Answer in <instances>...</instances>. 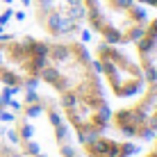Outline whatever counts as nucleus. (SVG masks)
<instances>
[{"instance_id": "obj_3", "label": "nucleus", "mask_w": 157, "mask_h": 157, "mask_svg": "<svg viewBox=\"0 0 157 157\" xmlns=\"http://www.w3.org/2000/svg\"><path fill=\"white\" fill-rule=\"evenodd\" d=\"M134 46V57L144 71V89L128 105L109 112V125L130 141H141L157 132V16L148 18Z\"/></svg>"}, {"instance_id": "obj_13", "label": "nucleus", "mask_w": 157, "mask_h": 157, "mask_svg": "<svg viewBox=\"0 0 157 157\" xmlns=\"http://www.w3.org/2000/svg\"><path fill=\"white\" fill-rule=\"evenodd\" d=\"M78 157H80V155H78Z\"/></svg>"}, {"instance_id": "obj_7", "label": "nucleus", "mask_w": 157, "mask_h": 157, "mask_svg": "<svg viewBox=\"0 0 157 157\" xmlns=\"http://www.w3.org/2000/svg\"><path fill=\"white\" fill-rule=\"evenodd\" d=\"M34 23L48 39H78L84 28L82 0H30Z\"/></svg>"}, {"instance_id": "obj_10", "label": "nucleus", "mask_w": 157, "mask_h": 157, "mask_svg": "<svg viewBox=\"0 0 157 157\" xmlns=\"http://www.w3.org/2000/svg\"><path fill=\"white\" fill-rule=\"evenodd\" d=\"M5 109H7V98H5V94H2V91H0V118H2Z\"/></svg>"}, {"instance_id": "obj_4", "label": "nucleus", "mask_w": 157, "mask_h": 157, "mask_svg": "<svg viewBox=\"0 0 157 157\" xmlns=\"http://www.w3.org/2000/svg\"><path fill=\"white\" fill-rule=\"evenodd\" d=\"M84 25L105 43L130 46L141 36L148 12L137 0H82Z\"/></svg>"}, {"instance_id": "obj_5", "label": "nucleus", "mask_w": 157, "mask_h": 157, "mask_svg": "<svg viewBox=\"0 0 157 157\" xmlns=\"http://www.w3.org/2000/svg\"><path fill=\"white\" fill-rule=\"evenodd\" d=\"M46 46L48 39L32 34L0 36V86L7 91H25L39 84Z\"/></svg>"}, {"instance_id": "obj_6", "label": "nucleus", "mask_w": 157, "mask_h": 157, "mask_svg": "<svg viewBox=\"0 0 157 157\" xmlns=\"http://www.w3.org/2000/svg\"><path fill=\"white\" fill-rule=\"evenodd\" d=\"M94 64L105 91L116 100H132L144 89V71L137 57L116 43H96Z\"/></svg>"}, {"instance_id": "obj_9", "label": "nucleus", "mask_w": 157, "mask_h": 157, "mask_svg": "<svg viewBox=\"0 0 157 157\" xmlns=\"http://www.w3.org/2000/svg\"><path fill=\"white\" fill-rule=\"evenodd\" d=\"M0 157H23V155L18 153L16 146H12L9 141H5V139L0 137Z\"/></svg>"}, {"instance_id": "obj_2", "label": "nucleus", "mask_w": 157, "mask_h": 157, "mask_svg": "<svg viewBox=\"0 0 157 157\" xmlns=\"http://www.w3.org/2000/svg\"><path fill=\"white\" fill-rule=\"evenodd\" d=\"M12 137L23 157H78L75 134L55 96L36 91L34 86L25 89L16 105Z\"/></svg>"}, {"instance_id": "obj_8", "label": "nucleus", "mask_w": 157, "mask_h": 157, "mask_svg": "<svg viewBox=\"0 0 157 157\" xmlns=\"http://www.w3.org/2000/svg\"><path fill=\"white\" fill-rule=\"evenodd\" d=\"M80 150L84 157H132L137 153V146L132 141H118V139L105 137V134H94V137L80 141Z\"/></svg>"}, {"instance_id": "obj_1", "label": "nucleus", "mask_w": 157, "mask_h": 157, "mask_svg": "<svg viewBox=\"0 0 157 157\" xmlns=\"http://www.w3.org/2000/svg\"><path fill=\"white\" fill-rule=\"evenodd\" d=\"M39 82L52 91L78 141L107 130L109 100L94 57L80 39H48Z\"/></svg>"}, {"instance_id": "obj_12", "label": "nucleus", "mask_w": 157, "mask_h": 157, "mask_svg": "<svg viewBox=\"0 0 157 157\" xmlns=\"http://www.w3.org/2000/svg\"><path fill=\"white\" fill-rule=\"evenodd\" d=\"M153 150H157V132H155V139H153V146H150Z\"/></svg>"}, {"instance_id": "obj_11", "label": "nucleus", "mask_w": 157, "mask_h": 157, "mask_svg": "<svg viewBox=\"0 0 157 157\" xmlns=\"http://www.w3.org/2000/svg\"><path fill=\"white\" fill-rule=\"evenodd\" d=\"M144 157H157V150H153V148H150V150H148V153H146Z\"/></svg>"}]
</instances>
